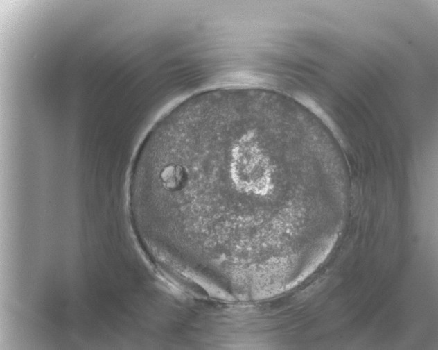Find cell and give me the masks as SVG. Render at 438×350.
Instances as JSON below:
<instances>
[{
	"label": "cell",
	"mask_w": 438,
	"mask_h": 350,
	"mask_svg": "<svg viewBox=\"0 0 438 350\" xmlns=\"http://www.w3.org/2000/svg\"><path fill=\"white\" fill-rule=\"evenodd\" d=\"M331 172L326 142L302 108L254 88L179 103L157 122L139 161L141 179L198 239L227 249L273 246L281 196L322 189Z\"/></svg>",
	"instance_id": "obj_1"
}]
</instances>
